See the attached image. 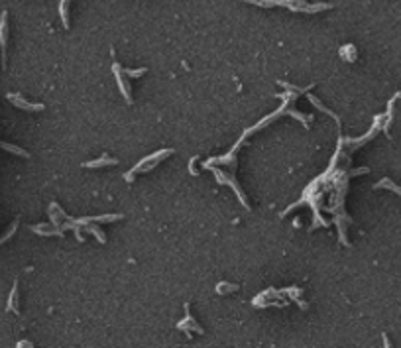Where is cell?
<instances>
[{
  "label": "cell",
  "mask_w": 401,
  "mask_h": 348,
  "mask_svg": "<svg viewBox=\"0 0 401 348\" xmlns=\"http://www.w3.org/2000/svg\"><path fill=\"white\" fill-rule=\"evenodd\" d=\"M8 99L14 101V103H16L18 107H22V109H30V111H42V109H44L42 105H28V103H24V101H18L14 95H8Z\"/></svg>",
  "instance_id": "obj_1"
},
{
  "label": "cell",
  "mask_w": 401,
  "mask_h": 348,
  "mask_svg": "<svg viewBox=\"0 0 401 348\" xmlns=\"http://www.w3.org/2000/svg\"><path fill=\"white\" fill-rule=\"evenodd\" d=\"M0 44H2V58H4V46H6V12L2 14V22H0Z\"/></svg>",
  "instance_id": "obj_2"
},
{
  "label": "cell",
  "mask_w": 401,
  "mask_h": 348,
  "mask_svg": "<svg viewBox=\"0 0 401 348\" xmlns=\"http://www.w3.org/2000/svg\"><path fill=\"white\" fill-rule=\"evenodd\" d=\"M376 187H390L392 191H396L398 195H401V187H398V185H396V183H394L392 179H382V181H380V183H378Z\"/></svg>",
  "instance_id": "obj_3"
},
{
  "label": "cell",
  "mask_w": 401,
  "mask_h": 348,
  "mask_svg": "<svg viewBox=\"0 0 401 348\" xmlns=\"http://www.w3.org/2000/svg\"><path fill=\"white\" fill-rule=\"evenodd\" d=\"M105 164H113L115 166L116 160H109L107 156H103V160H99V162H89V164H85L87 168H101V166H105Z\"/></svg>",
  "instance_id": "obj_4"
},
{
  "label": "cell",
  "mask_w": 401,
  "mask_h": 348,
  "mask_svg": "<svg viewBox=\"0 0 401 348\" xmlns=\"http://www.w3.org/2000/svg\"><path fill=\"white\" fill-rule=\"evenodd\" d=\"M4 150H10V152H14V154H20V156H24V158H28V154L24 152V150H20V148H14V146H8V144H0Z\"/></svg>",
  "instance_id": "obj_5"
}]
</instances>
